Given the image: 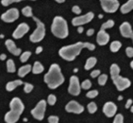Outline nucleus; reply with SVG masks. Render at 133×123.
<instances>
[{"label":"nucleus","instance_id":"1a4fd4ad","mask_svg":"<svg viewBox=\"0 0 133 123\" xmlns=\"http://www.w3.org/2000/svg\"><path fill=\"white\" fill-rule=\"evenodd\" d=\"M81 91V86H80L79 79L77 76H72L70 78V85L68 88V92L72 96H78Z\"/></svg>","mask_w":133,"mask_h":123},{"label":"nucleus","instance_id":"a19ab883","mask_svg":"<svg viewBox=\"0 0 133 123\" xmlns=\"http://www.w3.org/2000/svg\"><path fill=\"white\" fill-rule=\"evenodd\" d=\"M132 100H130V99H129V100H128V101H127V103H125V109H128V108H130L131 107V105H132Z\"/></svg>","mask_w":133,"mask_h":123},{"label":"nucleus","instance_id":"4468645a","mask_svg":"<svg viewBox=\"0 0 133 123\" xmlns=\"http://www.w3.org/2000/svg\"><path fill=\"white\" fill-rule=\"evenodd\" d=\"M116 112H117V106L111 101H108L103 106V113L108 118H112L113 115H116Z\"/></svg>","mask_w":133,"mask_h":123},{"label":"nucleus","instance_id":"f03ea898","mask_svg":"<svg viewBox=\"0 0 133 123\" xmlns=\"http://www.w3.org/2000/svg\"><path fill=\"white\" fill-rule=\"evenodd\" d=\"M44 79L49 89H56L61 86L64 82V77L59 64H52L48 72L44 75Z\"/></svg>","mask_w":133,"mask_h":123},{"label":"nucleus","instance_id":"de8ad7c7","mask_svg":"<svg viewBox=\"0 0 133 123\" xmlns=\"http://www.w3.org/2000/svg\"><path fill=\"white\" fill-rule=\"evenodd\" d=\"M123 100V97H122V96H119V97H118V100Z\"/></svg>","mask_w":133,"mask_h":123},{"label":"nucleus","instance_id":"a878e982","mask_svg":"<svg viewBox=\"0 0 133 123\" xmlns=\"http://www.w3.org/2000/svg\"><path fill=\"white\" fill-rule=\"evenodd\" d=\"M22 13H23V15H25L26 17H33L32 8H31L30 6H26L25 8H23V10H22Z\"/></svg>","mask_w":133,"mask_h":123},{"label":"nucleus","instance_id":"423d86ee","mask_svg":"<svg viewBox=\"0 0 133 123\" xmlns=\"http://www.w3.org/2000/svg\"><path fill=\"white\" fill-rule=\"evenodd\" d=\"M46 110V102L45 100H42L38 102V104L31 110V115L37 120H43L44 118V114Z\"/></svg>","mask_w":133,"mask_h":123},{"label":"nucleus","instance_id":"2eb2a0df","mask_svg":"<svg viewBox=\"0 0 133 123\" xmlns=\"http://www.w3.org/2000/svg\"><path fill=\"white\" fill-rule=\"evenodd\" d=\"M120 32L123 37L125 38H131V36L133 35V30L131 28V25L128 22H124L121 24L120 26Z\"/></svg>","mask_w":133,"mask_h":123},{"label":"nucleus","instance_id":"dca6fc26","mask_svg":"<svg viewBox=\"0 0 133 123\" xmlns=\"http://www.w3.org/2000/svg\"><path fill=\"white\" fill-rule=\"evenodd\" d=\"M5 46L8 48L9 51L12 54V55H14V56H20L21 54H22V50L19 47H17L15 43L12 40H10V39H8L5 42Z\"/></svg>","mask_w":133,"mask_h":123},{"label":"nucleus","instance_id":"f257e3e1","mask_svg":"<svg viewBox=\"0 0 133 123\" xmlns=\"http://www.w3.org/2000/svg\"><path fill=\"white\" fill-rule=\"evenodd\" d=\"M83 48H88L89 50L92 51L95 49V46L91 43H88V42H85V43L77 42L74 45L62 46L59 50V55L65 61L72 62L76 59V57L79 55Z\"/></svg>","mask_w":133,"mask_h":123},{"label":"nucleus","instance_id":"864d4df0","mask_svg":"<svg viewBox=\"0 0 133 123\" xmlns=\"http://www.w3.org/2000/svg\"><path fill=\"white\" fill-rule=\"evenodd\" d=\"M24 121H25V122H28V118H24Z\"/></svg>","mask_w":133,"mask_h":123},{"label":"nucleus","instance_id":"ea45409f","mask_svg":"<svg viewBox=\"0 0 133 123\" xmlns=\"http://www.w3.org/2000/svg\"><path fill=\"white\" fill-rule=\"evenodd\" d=\"M100 70H98V69H96V70H94V71L91 73V77L92 78H96V77H98V76H100Z\"/></svg>","mask_w":133,"mask_h":123},{"label":"nucleus","instance_id":"72a5a7b5","mask_svg":"<svg viewBox=\"0 0 133 123\" xmlns=\"http://www.w3.org/2000/svg\"><path fill=\"white\" fill-rule=\"evenodd\" d=\"M112 123H124V116L123 115L121 114H117L114 118V120H113Z\"/></svg>","mask_w":133,"mask_h":123},{"label":"nucleus","instance_id":"4be33fe9","mask_svg":"<svg viewBox=\"0 0 133 123\" xmlns=\"http://www.w3.org/2000/svg\"><path fill=\"white\" fill-rule=\"evenodd\" d=\"M44 66H43V64L40 63V62H35L33 64V66H32V73L33 74H41L42 72L44 71Z\"/></svg>","mask_w":133,"mask_h":123},{"label":"nucleus","instance_id":"412c9836","mask_svg":"<svg viewBox=\"0 0 133 123\" xmlns=\"http://www.w3.org/2000/svg\"><path fill=\"white\" fill-rule=\"evenodd\" d=\"M96 63H97V60H96L95 57H90V58H88L84 66L85 70H90L91 68H92L96 64Z\"/></svg>","mask_w":133,"mask_h":123},{"label":"nucleus","instance_id":"a211bd4d","mask_svg":"<svg viewBox=\"0 0 133 123\" xmlns=\"http://www.w3.org/2000/svg\"><path fill=\"white\" fill-rule=\"evenodd\" d=\"M23 84V82L20 81V79H15V81H12V82H10L7 83L6 85V90L9 91V92H11L13 90L17 88L18 86H20V85Z\"/></svg>","mask_w":133,"mask_h":123},{"label":"nucleus","instance_id":"603ef678","mask_svg":"<svg viewBox=\"0 0 133 123\" xmlns=\"http://www.w3.org/2000/svg\"><path fill=\"white\" fill-rule=\"evenodd\" d=\"M130 111H131V113H133V106H131L130 107Z\"/></svg>","mask_w":133,"mask_h":123},{"label":"nucleus","instance_id":"a18cd8bd","mask_svg":"<svg viewBox=\"0 0 133 123\" xmlns=\"http://www.w3.org/2000/svg\"><path fill=\"white\" fill-rule=\"evenodd\" d=\"M6 58H7V56H6L5 54H1V55H0V60H1V61L6 60Z\"/></svg>","mask_w":133,"mask_h":123},{"label":"nucleus","instance_id":"ddd939ff","mask_svg":"<svg viewBox=\"0 0 133 123\" xmlns=\"http://www.w3.org/2000/svg\"><path fill=\"white\" fill-rule=\"evenodd\" d=\"M29 31V26L26 23H21L18 25L16 29L13 31L12 37L14 39H21L25 34H26Z\"/></svg>","mask_w":133,"mask_h":123},{"label":"nucleus","instance_id":"8fccbe9b","mask_svg":"<svg viewBox=\"0 0 133 123\" xmlns=\"http://www.w3.org/2000/svg\"><path fill=\"white\" fill-rule=\"evenodd\" d=\"M77 71H78V69H77V68H75V69H74V72H75V73H76V72H77Z\"/></svg>","mask_w":133,"mask_h":123},{"label":"nucleus","instance_id":"09e8293b","mask_svg":"<svg viewBox=\"0 0 133 123\" xmlns=\"http://www.w3.org/2000/svg\"><path fill=\"white\" fill-rule=\"evenodd\" d=\"M130 66H131V68L133 69V60L131 61V63H130Z\"/></svg>","mask_w":133,"mask_h":123},{"label":"nucleus","instance_id":"7ed1b4c3","mask_svg":"<svg viewBox=\"0 0 133 123\" xmlns=\"http://www.w3.org/2000/svg\"><path fill=\"white\" fill-rule=\"evenodd\" d=\"M10 111L5 115L6 123H15L19 120L20 115L23 114L25 110V105L19 97H13L10 103Z\"/></svg>","mask_w":133,"mask_h":123},{"label":"nucleus","instance_id":"c03bdc74","mask_svg":"<svg viewBox=\"0 0 133 123\" xmlns=\"http://www.w3.org/2000/svg\"><path fill=\"white\" fill-rule=\"evenodd\" d=\"M83 30H84V28H83V27H78V28H77V32H78V33H82Z\"/></svg>","mask_w":133,"mask_h":123},{"label":"nucleus","instance_id":"393cba45","mask_svg":"<svg viewBox=\"0 0 133 123\" xmlns=\"http://www.w3.org/2000/svg\"><path fill=\"white\" fill-rule=\"evenodd\" d=\"M7 70H8V72H10V73H13V72H15V70H16L15 64H14V62L11 59L7 61Z\"/></svg>","mask_w":133,"mask_h":123},{"label":"nucleus","instance_id":"7c9ffc66","mask_svg":"<svg viewBox=\"0 0 133 123\" xmlns=\"http://www.w3.org/2000/svg\"><path fill=\"white\" fill-rule=\"evenodd\" d=\"M80 86H81V88H83L85 90L90 89V88L92 87V82H91L90 79H85V81H83V82H82L81 84H80Z\"/></svg>","mask_w":133,"mask_h":123},{"label":"nucleus","instance_id":"9b49d317","mask_svg":"<svg viewBox=\"0 0 133 123\" xmlns=\"http://www.w3.org/2000/svg\"><path fill=\"white\" fill-rule=\"evenodd\" d=\"M19 18V10L16 8L8 10L1 15V19L6 23H12Z\"/></svg>","mask_w":133,"mask_h":123},{"label":"nucleus","instance_id":"f3484780","mask_svg":"<svg viewBox=\"0 0 133 123\" xmlns=\"http://www.w3.org/2000/svg\"><path fill=\"white\" fill-rule=\"evenodd\" d=\"M110 41V34L107 33L105 30L100 29L96 35V43L99 46H105Z\"/></svg>","mask_w":133,"mask_h":123},{"label":"nucleus","instance_id":"4c0bfd02","mask_svg":"<svg viewBox=\"0 0 133 123\" xmlns=\"http://www.w3.org/2000/svg\"><path fill=\"white\" fill-rule=\"evenodd\" d=\"M125 54H127V56H128V58H132L133 57V47L128 46V47L125 48Z\"/></svg>","mask_w":133,"mask_h":123},{"label":"nucleus","instance_id":"6e6552de","mask_svg":"<svg viewBox=\"0 0 133 123\" xmlns=\"http://www.w3.org/2000/svg\"><path fill=\"white\" fill-rule=\"evenodd\" d=\"M94 17H95V13H92V11H90V13H86L84 15L77 16V17L73 18V19H72V24H73V26H75V27H82L83 25H85V24L90 23V22L94 19Z\"/></svg>","mask_w":133,"mask_h":123},{"label":"nucleus","instance_id":"bb28decb","mask_svg":"<svg viewBox=\"0 0 133 123\" xmlns=\"http://www.w3.org/2000/svg\"><path fill=\"white\" fill-rule=\"evenodd\" d=\"M113 26H114V21L111 20V19H110V20H108L107 22H105V23L101 26V29H102V30H105L106 28H113Z\"/></svg>","mask_w":133,"mask_h":123},{"label":"nucleus","instance_id":"5fc2aeb1","mask_svg":"<svg viewBox=\"0 0 133 123\" xmlns=\"http://www.w3.org/2000/svg\"><path fill=\"white\" fill-rule=\"evenodd\" d=\"M131 39H132V42H133V35L131 36Z\"/></svg>","mask_w":133,"mask_h":123},{"label":"nucleus","instance_id":"79ce46f5","mask_svg":"<svg viewBox=\"0 0 133 123\" xmlns=\"http://www.w3.org/2000/svg\"><path fill=\"white\" fill-rule=\"evenodd\" d=\"M94 33H95V29H94V28H90V29H88L87 30V35L88 36H92Z\"/></svg>","mask_w":133,"mask_h":123},{"label":"nucleus","instance_id":"b1692460","mask_svg":"<svg viewBox=\"0 0 133 123\" xmlns=\"http://www.w3.org/2000/svg\"><path fill=\"white\" fill-rule=\"evenodd\" d=\"M121 47H122V44L119 41H113L110 46V51L111 52H117Z\"/></svg>","mask_w":133,"mask_h":123},{"label":"nucleus","instance_id":"cd10ccee","mask_svg":"<svg viewBox=\"0 0 133 123\" xmlns=\"http://www.w3.org/2000/svg\"><path fill=\"white\" fill-rule=\"evenodd\" d=\"M31 56V52L30 51H25L20 55V61L22 63H26Z\"/></svg>","mask_w":133,"mask_h":123},{"label":"nucleus","instance_id":"20e7f679","mask_svg":"<svg viewBox=\"0 0 133 123\" xmlns=\"http://www.w3.org/2000/svg\"><path fill=\"white\" fill-rule=\"evenodd\" d=\"M51 32L53 33V35L59 39L66 38L67 36L69 35L68 24H67L66 20L62 16H56L52 23Z\"/></svg>","mask_w":133,"mask_h":123},{"label":"nucleus","instance_id":"e433bc0d","mask_svg":"<svg viewBox=\"0 0 133 123\" xmlns=\"http://www.w3.org/2000/svg\"><path fill=\"white\" fill-rule=\"evenodd\" d=\"M48 122L59 123V116H57V115H50V116H48Z\"/></svg>","mask_w":133,"mask_h":123},{"label":"nucleus","instance_id":"37998d69","mask_svg":"<svg viewBox=\"0 0 133 123\" xmlns=\"http://www.w3.org/2000/svg\"><path fill=\"white\" fill-rule=\"evenodd\" d=\"M42 51H43V47H42V46H38V47L36 48V50H35V53L36 54H40Z\"/></svg>","mask_w":133,"mask_h":123},{"label":"nucleus","instance_id":"2f4dec72","mask_svg":"<svg viewBox=\"0 0 133 123\" xmlns=\"http://www.w3.org/2000/svg\"><path fill=\"white\" fill-rule=\"evenodd\" d=\"M56 101H57L56 96L53 95V94H50V95L48 96V97H47V102H48V104H50V105H55Z\"/></svg>","mask_w":133,"mask_h":123},{"label":"nucleus","instance_id":"6ab92c4d","mask_svg":"<svg viewBox=\"0 0 133 123\" xmlns=\"http://www.w3.org/2000/svg\"><path fill=\"white\" fill-rule=\"evenodd\" d=\"M32 69V66H31L30 64H26V65H23V66H21L18 70V76L20 78H24L26 77V75L29 73Z\"/></svg>","mask_w":133,"mask_h":123},{"label":"nucleus","instance_id":"aec40b11","mask_svg":"<svg viewBox=\"0 0 133 123\" xmlns=\"http://www.w3.org/2000/svg\"><path fill=\"white\" fill-rule=\"evenodd\" d=\"M132 10H133V0H128V2H125L124 5L121 6V8H120L121 13H123V14L128 13Z\"/></svg>","mask_w":133,"mask_h":123},{"label":"nucleus","instance_id":"0eeeda50","mask_svg":"<svg viewBox=\"0 0 133 123\" xmlns=\"http://www.w3.org/2000/svg\"><path fill=\"white\" fill-rule=\"evenodd\" d=\"M100 4L103 10L108 13H115L120 7V3L117 0H101Z\"/></svg>","mask_w":133,"mask_h":123},{"label":"nucleus","instance_id":"3c124183","mask_svg":"<svg viewBox=\"0 0 133 123\" xmlns=\"http://www.w3.org/2000/svg\"><path fill=\"white\" fill-rule=\"evenodd\" d=\"M98 17H99V18H103V14H99V15H98Z\"/></svg>","mask_w":133,"mask_h":123},{"label":"nucleus","instance_id":"c9c22d12","mask_svg":"<svg viewBox=\"0 0 133 123\" xmlns=\"http://www.w3.org/2000/svg\"><path fill=\"white\" fill-rule=\"evenodd\" d=\"M20 2V0H2L1 1V4H2L4 7H7V6H10V4H12V3H18Z\"/></svg>","mask_w":133,"mask_h":123},{"label":"nucleus","instance_id":"39448f33","mask_svg":"<svg viewBox=\"0 0 133 123\" xmlns=\"http://www.w3.org/2000/svg\"><path fill=\"white\" fill-rule=\"evenodd\" d=\"M33 20L35 21L36 27L35 30L32 32V34L30 35L29 37V40L30 42L32 43H39V42H41L43 39L44 38V36H45V26H44V24L42 22L41 20H39L38 18L33 16Z\"/></svg>","mask_w":133,"mask_h":123},{"label":"nucleus","instance_id":"f704fd0d","mask_svg":"<svg viewBox=\"0 0 133 123\" xmlns=\"http://www.w3.org/2000/svg\"><path fill=\"white\" fill-rule=\"evenodd\" d=\"M32 90H33V85L28 83V82H26L25 85H24V91H25V93H30Z\"/></svg>","mask_w":133,"mask_h":123},{"label":"nucleus","instance_id":"473e14b6","mask_svg":"<svg viewBox=\"0 0 133 123\" xmlns=\"http://www.w3.org/2000/svg\"><path fill=\"white\" fill-rule=\"evenodd\" d=\"M86 96H87L89 99H95L96 96H98V91L97 90H91V91H89V92L86 94Z\"/></svg>","mask_w":133,"mask_h":123},{"label":"nucleus","instance_id":"49530a36","mask_svg":"<svg viewBox=\"0 0 133 123\" xmlns=\"http://www.w3.org/2000/svg\"><path fill=\"white\" fill-rule=\"evenodd\" d=\"M57 3H59V4H62V3H64V0H57Z\"/></svg>","mask_w":133,"mask_h":123},{"label":"nucleus","instance_id":"f8f14e48","mask_svg":"<svg viewBox=\"0 0 133 123\" xmlns=\"http://www.w3.org/2000/svg\"><path fill=\"white\" fill-rule=\"evenodd\" d=\"M65 111L68 113H74V114H81L84 111V107L79 104V103L76 101V100H71L67 103L65 106Z\"/></svg>","mask_w":133,"mask_h":123},{"label":"nucleus","instance_id":"c85d7f7f","mask_svg":"<svg viewBox=\"0 0 133 123\" xmlns=\"http://www.w3.org/2000/svg\"><path fill=\"white\" fill-rule=\"evenodd\" d=\"M87 108L90 114H95L96 112V110H97V105H96L95 102H91L88 104Z\"/></svg>","mask_w":133,"mask_h":123},{"label":"nucleus","instance_id":"c756f323","mask_svg":"<svg viewBox=\"0 0 133 123\" xmlns=\"http://www.w3.org/2000/svg\"><path fill=\"white\" fill-rule=\"evenodd\" d=\"M108 81V75L107 74H101L98 77V83H99V85H101V86H103V85L106 84V82H107Z\"/></svg>","mask_w":133,"mask_h":123},{"label":"nucleus","instance_id":"5701e85b","mask_svg":"<svg viewBox=\"0 0 133 123\" xmlns=\"http://www.w3.org/2000/svg\"><path fill=\"white\" fill-rule=\"evenodd\" d=\"M110 77H111V79H113V78L119 76V73H120V67L118 66V64H112L111 65H110Z\"/></svg>","mask_w":133,"mask_h":123},{"label":"nucleus","instance_id":"9d476101","mask_svg":"<svg viewBox=\"0 0 133 123\" xmlns=\"http://www.w3.org/2000/svg\"><path fill=\"white\" fill-rule=\"evenodd\" d=\"M112 82L114 83V85L116 86L118 91H124V90H125L131 85V82L128 78L122 77L120 75L115 78H113Z\"/></svg>","mask_w":133,"mask_h":123},{"label":"nucleus","instance_id":"58836bf2","mask_svg":"<svg viewBox=\"0 0 133 123\" xmlns=\"http://www.w3.org/2000/svg\"><path fill=\"white\" fill-rule=\"evenodd\" d=\"M72 11H73L74 13H76V14H80L81 10H80V8L78 7V6H74V7L72 8Z\"/></svg>","mask_w":133,"mask_h":123}]
</instances>
